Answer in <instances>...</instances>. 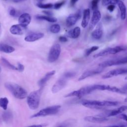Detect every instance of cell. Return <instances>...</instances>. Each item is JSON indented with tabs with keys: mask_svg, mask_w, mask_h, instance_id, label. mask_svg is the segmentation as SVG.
<instances>
[{
	"mask_svg": "<svg viewBox=\"0 0 127 127\" xmlns=\"http://www.w3.org/2000/svg\"><path fill=\"white\" fill-rule=\"evenodd\" d=\"M4 86L16 98L23 99L27 96L26 91L16 83L7 82L4 83Z\"/></svg>",
	"mask_w": 127,
	"mask_h": 127,
	"instance_id": "obj_1",
	"label": "cell"
},
{
	"mask_svg": "<svg viewBox=\"0 0 127 127\" xmlns=\"http://www.w3.org/2000/svg\"><path fill=\"white\" fill-rule=\"evenodd\" d=\"M119 104V102L117 101L98 100H84L82 102L83 106L92 109H99L101 107L115 106Z\"/></svg>",
	"mask_w": 127,
	"mask_h": 127,
	"instance_id": "obj_2",
	"label": "cell"
},
{
	"mask_svg": "<svg viewBox=\"0 0 127 127\" xmlns=\"http://www.w3.org/2000/svg\"><path fill=\"white\" fill-rule=\"evenodd\" d=\"M42 88L40 87L39 89L31 92L28 95L27 102L29 108L31 110H36L39 107Z\"/></svg>",
	"mask_w": 127,
	"mask_h": 127,
	"instance_id": "obj_3",
	"label": "cell"
},
{
	"mask_svg": "<svg viewBox=\"0 0 127 127\" xmlns=\"http://www.w3.org/2000/svg\"><path fill=\"white\" fill-rule=\"evenodd\" d=\"M61 108L60 105H54L50 107H46L41 110H40L37 113L31 116V118H34L36 117H45L48 115H52L56 114Z\"/></svg>",
	"mask_w": 127,
	"mask_h": 127,
	"instance_id": "obj_4",
	"label": "cell"
},
{
	"mask_svg": "<svg viewBox=\"0 0 127 127\" xmlns=\"http://www.w3.org/2000/svg\"><path fill=\"white\" fill-rule=\"evenodd\" d=\"M94 90L93 88V85H89L85 87H83L80 89L72 91L69 93L65 95L64 97H72V96H76L78 98H81L82 96H85L88 95L91 92H92Z\"/></svg>",
	"mask_w": 127,
	"mask_h": 127,
	"instance_id": "obj_5",
	"label": "cell"
},
{
	"mask_svg": "<svg viewBox=\"0 0 127 127\" xmlns=\"http://www.w3.org/2000/svg\"><path fill=\"white\" fill-rule=\"evenodd\" d=\"M126 49V48L124 46H118L113 48H108L100 52L99 53L94 55L93 57L94 58H98L100 57L105 56L109 55H114L118 53L123 51Z\"/></svg>",
	"mask_w": 127,
	"mask_h": 127,
	"instance_id": "obj_6",
	"label": "cell"
},
{
	"mask_svg": "<svg viewBox=\"0 0 127 127\" xmlns=\"http://www.w3.org/2000/svg\"><path fill=\"white\" fill-rule=\"evenodd\" d=\"M61 46L59 44H54L51 48L48 57V61L50 63L56 61L61 54Z\"/></svg>",
	"mask_w": 127,
	"mask_h": 127,
	"instance_id": "obj_7",
	"label": "cell"
},
{
	"mask_svg": "<svg viewBox=\"0 0 127 127\" xmlns=\"http://www.w3.org/2000/svg\"><path fill=\"white\" fill-rule=\"evenodd\" d=\"M127 63V56L121 58L110 60L103 62L99 64V66L101 67H107L113 65H121Z\"/></svg>",
	"mask_w": 127,
	"mask_h": 127,
	"instance_id": "obj_8",
	"label": "cell"
},
{
	"mask_svg": "<svg viewBox=\"0 0 127 127\" xmlns=\"http://www.w3.org/2000/svg\"><path fill=\"white\" fill-rule=\"evenodd\" d=\"M93 89L95 90H108L109 91H112L114 92L117 93H124L121 89L118 88L117 87L111 86L109 85L105 84H94L93 85Z\"/></svg>",
	"mask_w": 127,
	"mask_h": 127,
	"instance_id": "obj_9",
	"label": "cell"
},
{
	"mask_svg": "<svg viewBox=\"0 0 127 127\" xmlns=\"http://www.w3.org/2000/svg\"><path fill=\"white\" fill-rule=\"evenodd\" d=\"M127 110V106L124 105V106H122L117 109H115L114 110H111L110 111L105 112L104 113H102V114H100L97 116L101 117H105V118H106V117H110L115 116H117V115L120 114L121 113L124 112L125 111H126Z\"/></svg>",
	"mask_w": 127,
	"mask_h": 127,
	"instance_id": "obj_10",
	"label": "cell"
},
{
	"mask_svg": "<svg viewBox=\"0 0 127 127\" xmlns=\"http://www.w3.org/2000/svg\"><path fill=\"white\" fill-rule=\"evenodd\" d=\"M127 73V67L124 68H120L117 69H115L112 70L108 71L106 73L102 76V78L104 79L109 78L112 77L113 76H117L119 75H121L123 74Z\"/></svg>",
	"mask_w": 127,
	"mask_h": 127,
	"instance_id": "obj_11",
	"label": "cell"
},
{
	"mask_svg": "<svg viewBox=\"0 0 127 127\" xmlns=\"http://www.w3.org/2000/svg\"><path fill=\"white\" fill-rule=\"evenodd\" d=\"M67 79L64 76L58 80L52 88V91L53 93H56L62 90L66 84Z\"/></svg>",
	"mask_w": 127,
	"mask_h": 127,
	"instance_id": "obj_12",
	"label": "cell"
},
{
	"mask_svg": "<svg viewBox=\"0 0 127 127\" xmlns=\"http://www.w3.org/2000/svg\"><path fill=\"white\" fill-rule=\"evenodd\" d=\"M80 17L81 13L80 11H78L76 13L69 14L66 19L65 23L66 26L69 27L74 25Z\"/></svg>",
	"mask_w": 127,
	"mask_h": 127,
	"instance_id": "obj_13",
	"label": "cell"
},
{
	"mask_svg": "<svg viewBox=\"0 0 127 127\" xmlns=\"http://www.w3.org/2000/svg\"><path fill=\"white\" fill-rule=\"evenodd\" d=\"M31 17L28 13H24L21 14L18 18L19 24L25 28L30 23Z\"/></svg>",
	"mask_w": 127,
	"mask_h": 127,
	"instance_id": "obj_14",
	"label": "cell"
},
{
	"mask_svg": "<svg viewBox=\"0 0 127 127\" xmlns=\"http://www.w3.org/2000/svg\"><path fill=\"white\" fill-rule=\"evenodd\" d=\"M101 17V14L100 11L98 9L95 10L93 12L91 20L90 23V28H94L99 22Z\"/></svg>",
	"mask_w": 127,
	"mask_h": 127,
	"instance_id": "obj_15",
	"label": "cell"
},
{
	"mask_svg": "<svg viewBox=\"0 0 127 127\" xmlns=\"http://www.w3.org/2000/svg\"><path fill=\"white\" fill-rule=\"evenodd\" d=\"M103 71L102 69H93V70H86L85 72H84L79 77L78 81H81L82 80H83L87 77L98 74L100 73H101Z\"/></svg>",
	"mask_w": 127,
	"mask_h": 127,
	"instance_id": "obj_16",
	"label": "cell"
},
{
	"mask_svg": "<svg viewBox=\"0 0 127 127\" xmlns=\"http://www.w3.org/2000/svg\"><path fill=\"white\" fill-rule=\"evenodd\" d=\"M84 120L87 122H91V123H103L108 120V119L107 118L101 117L97 115L96 116H86L84 118Z\"/></svg>",
	"mask_w": 127,
	"mask_h": 127,
	"instance_id": "obj_17",
	"label": "cell"
},
{
	"mask_svg": "<svg viewBox=\"0 0 127 127\" xmlns=\"http://www.w3.org/2000/svg\"><path fill=\"white\" fill-rule=\"evenodd\" d=\"M103 34V29L102 25L101 23H99L96 29L92 32L91 36L93 38L98 40L100 39Z\"/></svg>",
	"mask_w": 127,
	"mask_h": 127,
	"instance_id": "obj_18",
	"label": "cell"
},
{
	"mask_svg": "<svg viewBox=\"0 0 127 127\" xmlns=\"http://www.w3.org/2000/svg\"><path fill=\"white\" fill-rule=\"evenodd\" d=\"M25 28L19 24H14L11 26L9 29L10 32L13 35H22L24 33Z\"/></svg>",
	"mask_w": 127,
	"mask_h": 127,
	"instance_id": "obj_19",
	"label": "cell"
},
{
	"mask_svg": "<svg viewBox=\"0 0 127 127\" xmlns=\"http://www.w3.org/2000/svg\"><path fill=\"white\" fill-rule=\"evenodd\" d=\"M44 36V34L42 33H32L26 36L24 38V40L28 42H34L35 41H37L42 38Z\"/></svg>",
	"mask_w": 127,
	"mask_h": 127,
	"instance_id": "obj_20",
	"label": "cell"
},
{
	"mask_svg": "<svg viewBox=\"0 0 127 127\" xmlns=\"http://www.w3.org/2000/svg\"><path fill=\"white\" fill-rule=\"evenodd\" d=\"M55 72L56 71L54 70L47 72L45 75V76L38 81V85L40 87H43L44 86V85L47 83V82L51 78V77L55 74Z\"/></svg>",
	"mask_w": 127,
	"mask_h": 127,
	"instance_id": "obj_21",
	"label": "cell"
},
{
	"mask_svg": "<svg viewBox=\"0 0 127 127\" xmlns=\"http://www.w3.org/2000/svg\"><path fill=\"white\" fill-rule=\"evenodd\" d=\"M90 18V10L89 8L84 10L83 13V18L81 22V26L83 28H85L89 21Z\"/></svg>",
	"mask_w": 127,
	"mask_h": 127,
	"instance_id": "obj_22",
	"label": "cell"
},
{
	"mask_svg": "<svg viewBox=\"0 0 127 127\" xmlns=\"http://www.w3.org/2000/svg\"><path fill=\"white\" fill-rule=\"evenodd\" d=\"M80 28L79 27H75L73 29L68 31L67 33V36L73 39H76L79 37L80 34Z\"/></svg>",
	"mask_w": 127,
	"mask_h": 127,
	"instance_id": "obj_23",
	"label": "cell"
},
{
	"mask_svg": "<svg viewBox=\"0 0 127 127\" xmlns=\"http://www.w3.org/2000/svg\"><path fill=\"white\" fill-rule=\"evenodd\" d=\"M121 11V17L122 20H124L126 17V6L125 3L121 0H119L117 3Z\"/></svg>",
	"mask_w": 127,
	"mask_h": 127,
	"instance_id": "obj_24",
	"label": "cell"
},
{
	"mask_svg": "<svg viewBox=\"0 0 127 127\" xmlns=\"http://www.w3.org/2000/svg\"><path fill=\"white\" fill-rule=\"evenodd\" d=\"M14 48L7 44L4 43H0V51L5 53H11L14 52Z\"/></svg>",
	"mask_w": 127,
	"mask_h": 127,
	"instance_id": "obj_25",
	"label": "cell"
},
{
	"mask_svg": "<svg viewBox=\"0 0 127 127\" xmlns=\"http://www.w3.org/2000/svg\"><path fill=\"white\" fill-rule=\"evenodd\" d=\"M2 118L5 123H9L12 119V114L10 111L5 110L2 113Z\"/></svg>",
	"mask_w": 127,
	"mask_h": 127,
	"instance_id": "obj_26",
	"label": "cell"
},
{
	"mask_svg": "<svg viewBox=\"0 0 127 127\" xmlns=\"http://www.w3.org/2000/svg\"><path fill=\"white\" fill-rule=\"evenodd\" d=\"M36 18L39 20H44L50 22H55L57 21V19L56 18L47 16V15H36Z\"/></svg>",
	"mask_w": 127,
	"mask_h": 127,
	"instance_id": "obj_27",
	"label": "cell"
},
{
	"mask_svg": "<svg viewBox=\"0 0 127 127\" xmlns=\"http://www.w3.org/2000/svg\"><path fill=\"white\" fill-rule=\"evenodd\" d=\"M8 104V100L6 97L0 98V107L4 110H6Z\"/></svg>",
	"mask_w": 127,
	"mask_h": 127,
	"instance_id": "obj_28",
	"label": "cell"
},
{
	"mask_svg": "<svg viewBox=\"0 0 127 127\" xmlns=\"http://www.w3.org/2000/svg\"><path fill=\"white\" fill-rule=\"evenodd\" d=\"M1 61L3 63V64L6 66L7 67H8L9 69H13V70H17V67L15 66L13 64H12L11 63H10L6 59L4 58H1Z\"/></svg>",
	"mask_w": 127,
	"mask_h": 127,
	"instance_id": "obj_29",
	"label": "cell"
},
{
	"mask_svg": "<svg viewBox=\"0 0 127 127\" xmlns=\"http://www.w3.org/2000/svg\"><path fill=\"white\" fill-rule=\"evenodd\" d=\"M36 5L40 8H43V9H48L51 8L52 7H53L54 4L52 3H43L42 2H38L36 4Z\"/></svg>",
	"mask_w": 127,
	"mask_h": 127,
	"instance_id": "obj_30",
	"label": "cell"
},
{
	"mask_svg": "<svg viewBox=\"0 0 127 127\" xmlns=\"http://www.w3.org/2000/svg\"><path fill=\"white\" fill-rule=\"evenodd\" d=\"M61 30V27L59 24H55L54 25H52L50 28V31L54 34L58 33L60 32Z\"/></svg>",
	"mask_w": 127,
	"mask_h": 127,
	"instance_id": "obj_31",
	"label": "cell"
},
{
	"mask_svg": "<svg viewBox=\"0 0 127 127\" xmlns=\"http://www.w3.org/2000/svg\"><path fill=\"white\" fill-rule=\"evenodd\" d=\"M99 49V47L97 46H92L87 49L86 50L85 52V56L86 57L88 56L89 55H90L92 53H93V52Z\"/></svg>",
	"mask_w": 127,
	"mask_h": 127,
	"instance_id": "obj_32",
	"label": "cell"
},
{
	"mask_svg": "<svg viewBox=\"0 0 127 127\" xmlns=\"http://www.w3.org/2000/svg\"><path fill=\"white\" fill-rule=\"evenodd\" d=\"M119 0H102V4L104 6H108L109 5H115L117 4Z\"/></svg>",
	"mask_w": 127,
	"mask_h": 127,
	"instance_id": "obj_33",
	"label": "cell"
},
{
	"mask_svg": "<svg viewBox=\"0 0 127 127\" xmlns=\"http://www.w3.org/2000/svg\"><path fill=\"white\" fill-rule=\"evenodd\" d=\"M99 0H93L91 1V8L94 11L95 10L97 9V5Z\"/></svg>",
	"mask_w": 127,
	"mask_h": 127,
	"instance_id": "obj_34",
	"label": "cell"
},
{
	"mask_svg": "<svg viewBox=\"0 0 127 127\" xmlns=\"http://www.w3.org/2000/svg\"><path fill=\"white\" fill-rule=\"evenodd\" d=\"M65 3V1H62L59 2H56L54 4V8L56 9H59L60 8H61L64 4Z\"/></svg>",
	"mask_w": 127,
	"mask_h": 127,
	"instance_id": "obj_35",
	"label": "cell"
},
{
	"mask_svg": "<svg viewBox=\"0 0 127 127\" xmlns=\"http://www.w3.org/2000/svg\"><path fill=\"white\" fill-rule=\"evenodd\" d=\"M75 75V73L73 72H65L63 76L64 77H65V78L66 79H68V78H71V77H73L74 75Z\"/></svg>",
	"mask_w": 127,
	"mask_h": 127,
	"instance_id": "obj_36",
	"label": "cell"
},
{
	"mask_svg": "<svg viewBox=\"0 0 127 127\" xmlns=\"http://www.w3.org/2000/svg\"><path fill=\"white\" fill-rule=\"evenodd\" d=\"M117 118L123 120L127 122V116L125 114H119L117 115Z\"/></svg>",
	"mask_w": 127,
	"mask_h": 127,
	"instance_id": "obj_37",
	"label": "cell"
},
{
	"mask_svg": "<svg viewBox=\"0 0 127 127\" xmlns=\"http://www.w3.org/2000/svg\"><path fill=\"white\" fill-rule=\"evenodd\" d=\"M24 69V65L20 63L18 64L17 67V70L20 71V72H22Z\"/></svg>",
	"mask_w": 127,
	"mask_h": 127,
	"instance_id": "obj_38",
	"label": "cell"
},
{
	"mask_svg": "<svg viewBox=\"0 0 127 127\" xmlns=\"http://www.w3.org/2000/svg\"><path fill=\"white\" fill-rule=\"evenodd\" d=\"M17 11L13 8H10L9 10V14L12 16H15L16 15Z\"/></svg>",
	"mask_w": 127,
	"mask_h": 127,
	"instance_id": "obj_39",
	"label": "cell"
},
{
	"mask_svg": "<svg viewBox=\"0 0 127 127\" xmlns=\"http://www.w3.org/2000/svg\"><path fill=\"white\" fill-rule=\"evenodd\" d=\"M59 40L60 42H61L64 43V42H67L68 40H67V38H66V37H64V36H60V37H59Z\"/></svg>",
	"mask_w": 127,
	"mask_h": 127,
	"instance_id": "obj_40",
	"label": "cell"
},
{
	"mask_svg": "<svg viewBox=\"0 0 127 127\" xmlns=\"http://www.w3.org/2000/svg\"><path fill=\"white\" fill-rule=\"evenodd\" d=\"M115 8V5L113 4H111V5H109L107 7V9L108 10L110 11V12H112L114 11V9Z\"/></svg>",
	"mask_w": 127,
	"mask_h": 127,
	"instance_id": "obj_41",
	"label": "cell"
},
{
	"mask_svg": "<svg viewBox=\"0 0 127 127\" xmlns=\"http://www.w3.org/2000/svg\"><path fill=\"white\" fill-rule=\"evenodd\" d=\"M46 125H44V124H40V125H31L27 127H45Z\"/></svg>",
	"mask_w": 127,
	"mask_h": 127,
	"instance_id": "obj_42",
	"label": "cell"
},
{
	"mask_svg": "<svg viewBox=\"0 0 127 127\" xmlns=\"http://www.w3.org/2000/svg\"><path fill=\"white\" fill-rule=\"evenodd\" d=\"M43 12L46 14L47 16H51L53 14L51 11L49 10H44V11H43Z\"/></svg>",
	"mask_w": 127,
	"mask_h": 127,
	"instance_id": "obj_43",
	"label": "cell"
},
{
	"mask_svg": "<svg viewBox=\"0 0 127 127\" xmlns=\"http://www.w3.org/2000/svg\"><path fill=\"white\" fill-rule=\"evenodd\" d=\"M127 127V126L126 125H115V126H108V127Z\"/></svg>",
	"mask_w": 127,
	"mask_h": 127,
	"instance_id": "obj_44",
	"label": "cell"
},
{
	"mask_svg": "<svg viewBox=\"0 0 127 127\" xmlns=\"http://www.w3.org/2000/svg\"><path fill=\"white\" fill-rule=\"evenodd\" d=\"M78 0H70V5L73 6Z\"/></svg>",
	"mask_w": 127,
	"mask_h": 127,
	"instance_id": "obj_45",
	"label": "cell"
},
{
	"mask_svg": "<svg viewBox=\"0 0 127 127\" xmlns=\"http://www.w3.org/2000/svg\"><path fill=\"white\" fill-rule=\"evenodd\" d=\"M123 91H124L125 92V91H127V83L126 84H125L123 87L122 89H121Z\"/></svg>",
	"mask_w": 127,
	"mask_h": 127,
	"instance_id": "obj_46",
	"label": "cell"
},
{
	"mask_svg": "<svg viewBox=\"0 0 127 127\" xmlns=\"http://www.w3.org/2000/svg\"><path fill=\"white\" fill-rule=\"evenodd\" d=\"M24 0H13V1L14 2H20V1H24Z\"/></svg>",
	"mask_w": 127,
	"mask_h": 127,
	"instance_id": "obj_47",
	"label": "cell"
},
{
	"mask_svg": "<svg viewBox=\"0 0 127 127\" xmlns=\"http://www.w3.org/2000/svg\"><path fill=\"white\" fill-rule=\"evenodd\" d=\"M66 127V126H65V125H61V126H60L58 127Z\"/></svg>",
	"mask_w": 127,
	"mask_h": 127,
	"instance_id": "obj_48",
	"label": "cell"
},
{
	"mask_svg": "<svg viewBox=\"0 0 127 127\" xmlns=\"http://www.w3.org/2000/svg\"><path fill=\"white\" fill-rule=\"evenodd\" d=\"M43 0H37L38 2H41V1H42Z\"/></svg>",
	"mask_w": 127,
	"mask_h": 127,
	"instance_id": "obj_49",
	"label": "cell"
},
{
	"mask_svg": "<svg viewBox=\"0 0 127 127\" xmlns=\"http://www.w3.org/2000/svg\"><path fill=\"white\" fill-rule=\"evenodd\" d=\"M124 101L125 102H127V97L125 99V100H124Z\"/></svg>",
	"mask_w": 127,
	"mask_h": 127,
	"instance_id": "obj_50",
	"label": "cell"
},
{
	"mask_svg": "<svg viewBox=\"0 0 127 127\" xmlns=\"http://www.w3.org/2000/svg\"><path fill=\"white\" fill-rule=\"evenodd\" d=\"M1 67H0V73L1 72Z\"/></svg>",
	"mask_w": 127,
	"mask_h": 127,
	"instance_id": "obj_51",
	"label": "cell"
},
{
	"mask_svg": "<svg viewBox=\"0 0 127 127\" xmlns=\"http://www.w3.org/2000/svg\"><path fill=\"white\" fill-rule=\"evenodd\" d=\"M125 79H126V80H127V76H126V77H125Z\"/></svg>",
	"mask_w": 127,
	"mask_h": 127,
	"instance_id": "obj_52",
	"label": "cell"
},
{
	"mask_svg": "<svg viewBox=\"0 0 127 127\" xmlns=\"http://www.w3.org/2000/svg\"></svg>",
	"mask_w": 127,
	"mask_h": 127,
	"instance_id": "obj_53",
	"label": "cell"
},
{
	"mask_svg": "<svg viewBox=\"0 0 127 127\" xmlns=\"http://www.w3.org/2000/svg\"></svg>",
	"mask_w": 127,
	"mask_h": 127,
	"instance_id": "obj_54",
	"label": "cell"
}]
</instances>
